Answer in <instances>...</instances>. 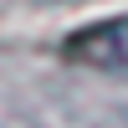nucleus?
I'll return each instance as SVG.
<instances>
[{
  "label": "nucleus",
  "mask_w": 128,
  "mask_h": 128,
  "mask_svg": "<svg viewBox=\"0 0 128 128\" xmlns=\"http://www.w3.org/2000/svg\"><path fill=\"white\" fill-rule=\"evenodd\" d=\"M62 51H67L72 62H82V67L128 77V16H113V20H98V26L72 31Z\"/></svg>",
  "instance_id": "obj_1"
}]
</instances>
